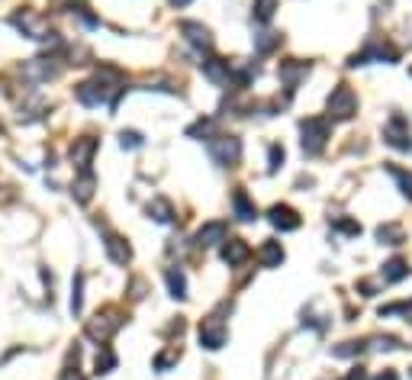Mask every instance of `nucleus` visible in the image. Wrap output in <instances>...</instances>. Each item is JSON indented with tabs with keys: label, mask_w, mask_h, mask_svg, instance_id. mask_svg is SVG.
Masks as SVG:
<instances>
[{
	"label": "nucleus",
	"mask_w": 412,
	"mask_h": 380,
	"mask_svg": "<svg viewBox=\"0 0 412 380\" xmlns=\"http://www.w3.org/2000/svg\"><path fill=\"white\" fill-rule=\"evenodd\" d=\"M120 91V87H110L103 77H94V81H84L75 87V97L84 103V107H103V103H113V94Z\"/></svg>",
	"instance_id": "1"
},
{
	"label": "nucleus",
	"mask_w": 412,
	"mask_h": 380,
	"mask_svg": "<svg viewBox=\"0 0 412 380\" xmlns=\"http://www.w3.org/2000/svg\"><path fill=\"white\" fill-rule=\"evenodd\" d=\"M10 23H13V30H20L26 39H39V42H49V20L42 13H36V10H20V13L10 16Z\"/></svg>",
	"instance_id": "2"
},
{
	"label": "nucleus",
	"mask_w": 412,
	"mask_h": 380,
	"mask_svg": "<svg viewBox=\"0 0 412 380\" xmlns=\"http://www.w3.org/2000/svg\"><path fill=\"white\" fill-rule=\"evenodd\" d=\"M210 155H213L216 165L232 167L242 158V142L236 136H216V139H210Z\"/></svg>",
	"instance_id": "3"
},
{
	"label": "nucleus",
	"mask_w": 412,
	"mask_h": 380,
	"mask_svg": "<svg viewBox=\"0 0 412 380\" xmlns=\"http://www.w3.org/2000/svg\"><path fill=\"white\" fill-rule=\"evenodd\" d=\"M303 132V152L306 155H319L326 148V139H328V122L326 120H306L300 126Z\"/></svg>",
	"instance_id": "4"
},
{
	"label": "nucleus",
	"mask_w": 412,
	"mask_h": 380,
	"mask_svg": "<svg viewBox=\"0 0 412 380\" xmlns=\"http://www.w3.org/2000/svg\"><path fill=\"white\" fill-rule=\"evenodd\" d=\"M120 326H122L120 312H116V310H103V312H97V316L87 322V338H94V342H107V338Z\"/></svg>",
	"instance_id": "5"
},
{
	"label": "nucleus",
	"mask_w": 412,
	"mask_h": 380,
	"mask_svg": "<svg viewBox=\"0 0 412 380\" xmlns=\"http://www.w3.org/2000/svg\"><path fill=\"white\" fill-rule=\"evenodd\" d=\"M354 110H358V97H354L352 87H345V84H338L335 91H332V97H328V116H335V120H348V116H354Z\"/></svg>",
	"instance_id": "6"
},
{
	"label": "nucleus",
	"mask_w": 412,
	"mask_h": 380,
	"mask_svg": "<svg viewBox=\"0 0 412 380\" xmlns=\"http://www.w3.org/2000/svg\"><path fill=\"white\" fill-rule=\"evenodd\" d=\"M226 342H229V329H226V322H222L219 316L203 319V326H200V345L210 348V351H219Z\"/></svg>",
	"instance_id": "7"
},
{
	"label": "nucleus",
	"mask_w": 412,
	"mask_h": 380,
	"mask_svg": "<svg viewBox=\"0 0 412 380\" xmlns=\"http://www.w3.org/2000/svg\"><path fill=\"white\" fill-rule=\"evenodd\" d=\"M94 155H97V139H91V136L75 139V145H71V165L77 171H91Z\"/></svg>",
	"instance_id": "8"
},
{
	"label": "nucleus",
	"mask_w": 412,
	"mask_h": 380,
	"mask_svg": "<svg viewBox=\"0 0 412 380\" xmlns=\"http://www.w3.org/2000/svg\"><path fill=\"white\" fill-rule=\"evenodd\" d=\"M55 75H58V65H52V58H32L23 65V77L30 84H42Z\"/></svg>",
	"instance_id": "9"
},
{
	"label": "nucleus",
	"mask_w": 412,
	"mask_h": 380,
	"mask_svg": "<svg viewBox=\"0 0 412 380\" xmlns=\"http://www.w3.org/2000/svg\"><path fill=\"white\" fill-rule=\"evenodd\" d=\"M181 32L187 36V42H191L193 49H200V52H210L213 49V36H210V30H206L203 23H181Z\"/></svg>",
	"instance_id": "10"
},
{
	"label": "nucleus",
	"mask_w": 412,
	"mask_h": 380,
	"mask_svg": "<svg viewBox=\"0 0 412 380\" xmlns=\"http://www.w3.org/2000/svg\"><path fill=\"white\" fill-rule=\"evenodd\" d=\"M267 220H271V226L274 229H281V232H293V229H300V216H297V210H290V206H271Z\"/></svg>",
	"instance_id": "11"
},
{
	"label": "nucleus",
	"mask_w": 412,
	"mask_h": 380,
	"mask_svg": "<svg viewBox=\"0 0 412 380\" xmlns=\"http://www.w3.org/2000/svg\"><path fill=\"white\" fill-rule=\"evenodd\" d=\"M103 248H107V255H110V261H116V265H126V261L132 258V248L126 242H122L116 232H110V229H103Z\"/></svg>",
	"instance_id": "12"
},
{
	"label": "nucleus",
	"mask_w": 412,
	"mask_h": 380,
	"mask_svg": "<svg viewBox=\"0 0 412 380\" xmlns=\"http://www.w3.org/2000/svg\"><path fill=\"white\" fill-rule=\"evenodd\" d=\"M409 122L403 120V116H393L390 120V126H387V132H383V139H387L393 148H409Z\"/></svg>",
	"instance_id": "13"
},
{
	"label": "nucleus",
	"mask_w": 412,
	"mask_h": 380,
	"mask_svg": "<svg viewBox=\"0 0 412 380\" xmlns=\"http://www.w3.org/2000/svg\"><path fill=\"white\" fill-rule=\"evenodd\" d=\"M219 242H226V222H206L203 229L197 232V245L200 248H206V245H219Z\"/></svg>",
	"instance_id": "14"
},
{
	"label": "nucleus",
	"mask_w": 412,
	"mask_h": 380,
	"mask_svg": "<svg viewBox=\"0 0 412 380\" xmlns=\"http://www.w3.org/2000/svg\"><path fill=\"white\" fill-rule=\"evenodd\" d=\"M309 75V65L306 61H287V65H281V77L283 84H287V91H297L300 77Z\"/></svg>",
	"instance_id": "15"
},
{
	"label": "nucleus",
	"mask_w": 412,
	"mask_h": 380,
	"mask_svg": "<svg viewBox=\"0 0 412 380\" xmlns=\"http://www.w3.org/2000/svg\"><path fill=\"white\" fill-rule=\"evenodd\" d=\"M203 75L210 77L213 84H229V61H222V58H206L203 61Z\"/></svg>",
	"instance_id": "16"
},
{
	"label": "nucleus",
	"mask_w": 412,
	"mask_h": 380,
	"mask_svg": "<svg viewBox=\"0 0 412 380\" xmlns=\"http://www.w3.org/2000/svg\"><path fill=\"white\" fill-rule=\"evenodd\" d=\"M245 258H248V245H245L242 239H226V245H222V261H226V265H242Z\"/></svg>",
	"instance_id": "17"
},
{
	"label": "nucleus",
	"mask_w": 412,
	"mask_h": 380,
	"mask_svg": "<svg viewBox=\"0 0 412 380\" xmlns=\"http://www.w3.org/2000/svg\"><path fill=\"white\" fill-rule=\"evenodd\" d=\"M232 206H236V216L242 222H252L255 216H258V210H255V203L248 200V194H245V190H236V194H232Z\"/></svg>",
	"instance_id": "18"
},
{
	"label": "nucleus",
	"mask_w": 412,
	"mask_h": 380,
	"mask_svg": "<svg viewBox=\"0 0 412 380\" xmlns=\"http://www.w3.org/2000/svg\"><path fill=\"white\" fill-rule=\"evenodd\" d=\"M258 258H261V265L264 267H277L283 261V248H281V242H264L258 248Z\"/></svg>",
	"instance_id": "19"
},
{
	"label": "nucleus",
	"mask_w": 412,
	"mask_h": 380,
	"mask_svg": "<svg viewBox=\"0 0 412 380\" xmlns=\"http://www.w3.org/2000/svg\"><path fill=\"white\" fill-rule=\"evenodd\" d=\"M168 287H171V297H177V300H187V277H184V271L181 267H168Z\"/></svg>",
	"instance_id": "20"
},
{
	"label": "nucleus",
	"mask_w": 412,
	"mask_h": 380,
	"mask_svg": "<svg viewBox=\"0 0 412 380\" xmlns=\"http://www.w3.org/2000/svg\"><path fill=\"white\" fill-rule=\"evenodd\" d=\"M71 194H75L77 203H87V200L94 197V175H91V171H81V181H75Z\"/></svg>",
	"instance_id": "21"
},
{
	"label": "nucleus",
	"mask_w": 412,
	"mask_h": 380,
	"mask_svg": "<svg viewBox=\"0 0 412 380\" xmlns=\"http://www.w3.org/2000/svg\"><path fill=\"white\" fill-rule=\"evenodd\" d=\"M148 213H152L155 222H171L174 220V210H171V203L165 197H155L152 203H148Z\"/></svg>",
	"instance_id": "22"
},
{
	"label": "nucleus",
	"mask_w": 412,
	"mask_h": 380,
	"mask_svg": "<svg viewBox=\"0 0 412 380\" xmlns=\"http://www.w3.org/2000/svg\"><path fill=\"white\" fill-rule=\"evenodd\" d=\"M94 367H97V374H110L116 367V355L107 348V345H100L97 351V361H94Z\"/></svg>",
	"instance_id": "23"
},
{
	"label": "nucleus",
	"mask_w": 412,
	"mask_h": 380,
	"mask_svg": "<svg viewBox=\"0 0 412 380\" xmlns=\"http://www.w3.org/2000/svg\"><path fill=\"white\" fill-rule=\"evenodd\" d=\"M406 274H409V267H406V261H399V258H393L387 267H383V277H387L390 284H397V281H403Z\"/></svg>",
	"instance_id": "24"
},
{
	"label": "nucleus",
	"mask_w": 412,
	"mask_h": 380,
	"mask_svg": "<svg viewBox=\"0 0 412 380\" xmlns=\"http://www.w3.org/2000/svg\"><path fill=\"white\" fill-rule=\"evenodd\" d=\"M81 306H84V274H77L75 277V290H71V312H81Z\"/></svg>",
	"instance_id": "25"
},
{
	"label": "nucleus",
	"mask_w": 412,
	"mask_h": 380,
	"mask_svg": "<svg viewBox=\"0 0 412 380\" xmlns=\"http://www.w3.org/2000/svg\"><path fill=\"white\" fill-rule=\"evenodd\" d=\"M387 171L399 181V187H403V197L412 200V175H406V171H399V167H393V165H387Z\"/></svg>",
	"instance_id": "26"
},
{
	"label": "nucleus",
	"mask_w": 412,
	"mask_h": 380,
	"mask_svg": "<svg viewBox=\"0 0 412 380\" xmlns=\"http://www.w3.org/2000/svg\"><path fill=\"white\" fill-rule=\"evenodd\" d=\"M377 236H380V242L397 245L399 239H403V232H399V226H380V229H377Z\"/></svg>",
	"instance_id": "27"
},
{
	"label": "nucleus",
	"mask_w": 412,
	"mask_h": 380,
	"mask_svg": "<svg viewBox=\"0 0 412 380\" xmlns=\"http://www.w3.org/2000/svg\"><path fill=\"white\" fill-rule=\"evenodd\" d=\"M255 10H258V20L261 23H267V20H271V13H274V0H258V4H255Z\"/></svg>",
	"instance_id": "28"
},
{
	"label": "nucleus",
	"mask_w": 412,
	"mask_h": 380,
	"mask_svg": "<svg viewBox=\"0 0 412 380\" xmlns=\"http://www.w3.org/2000/svg\"><path fill=\"white\" fill-rule=\"evenodd\" d=\"M120 145L122 148H139V145H142V136H139V132H120Z\"/></svg>",
	"instance_id": "29"
},
{
	"label": "nucleus",
	"mask_w": 412,
	"mask_h": 380,
	"mask_svg": "<svg viewBox=\"0 0 412 380\" xmlns=\"http://www.w3.org/2000/svg\"><path fill=\"white\" fill-rule=\"evenodd\" d=\"M281 161H283V148H281V145H271V171H277V167H281Z\"/></svg>",
	"instance_id": "30"
},
{
	"label": "nucleus",
	"mask_w": 412,
	"mask_h": 380,
	"mask_svg": "<svg viewBox=\"0 0 412 380\" xmlns=\"http://www.w3.org/2000/svg\"><path fill=\"white\" fill-rule=\"evenodd\" d=\"M61 380H84V374L77 371V361H75V367H65V371H61Z\"/></svg>",
	"instance_id": "31"
},
{
	"label": "nucleus",
	"mask_w": 412,
	"mask_h": 380,
	"mask_svg": "<svg viewBox=\"0 0 412 380\" xmlns=\"http://www.w3.org/2000/svg\"><path fill=\"white\" fill-rule=\"evenodd\" d=\"M338 226H342L345 232H361V226H358V222H338Z\"/></svg>",
	"instance_id": "32"
},
{
	"label": "nucleus",
	"mask_w": 412,
	"mask_h": 380,
	"mask_svg": "<svg viewBox=\"0 0 412 380\" xmlns=\"http://www.w3.org/2000/svg\"><path fill=\"white\" fill-rule=\"evenodd\" d=\"M377 380H399V377H397V371H383Z\"/></svg>",
	"instance_id": "33"
},
{
	"label": "nucleus",
	"mask_w": 412,
	"mask_h": 380,
	"mask_svg": "<svg viewBox=\"0 0 412 380\" xmlns=\"http://www.w3.org/2000/svg\"><path fill=\"white\" fill-rule=\"evenodd\" d=\"M171 4H174V7H187V4H191V0H171Z\"/></svg>",
	"instance_id": "34"
},
{
	"label": "nucleus",
	"mask_w": 412,
	"mask_h": 380,
	"mask_svg": "<svg viewBox=\"0 0 412 380\" xmlns=\"http://www.w3.org/2000/svg\"><path fill=\"white\" fill-rule=\"evenodd\" d=\"M409 377H412V371H409Z\"/></svg>",
	"instance_id": "35"
}]
</instances>
